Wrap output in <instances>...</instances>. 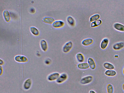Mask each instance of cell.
Instances as JSON below:
<instances>
[{"label":"cell","instance_id":"obj_1","mask_svg":"<svg viewBox=\"0 0 124 93\" xmlns=\"http://www.w3.org/2000/svg\"><path fill=\"white\" fill-rule=\"evenodd\" d=\"M73 46V43L71 41H69L67 42L63 46L62 50L65 53L69 52L72 49Z\"/></svg>","mask_w":124,"mask_h":93},{"label":"cell","instance_id":"obj_2","mask_svg":"<svg viewBox=\"0 0 124 93\" xmlns=\"http://www.w3.org/2000/svg\"><path fill=\"white\" fill-rule=\"evenodd\" d=\"M93 80V76L88 75L82 78L80 81V83L83 85H86L91 83Z\"/></svg>","mask_w":124,"mask_h":93},{"label":"cell","instance_id":"obj_3","mask_svg":"<svg viewBox=\"0 0 124 93\" xmlns=\"http://www.w3.org/2000/svg\"><path fill=\"white\" fill-rule=\"evenodd\" d=\"M68 78V75L66 73H62L56 81V82L58 84L63 83L67 80Z\"/></svg>","mask_w":124,"mask_h":93},{"label":"cell","instance_id":"obj_4","mask_svg":"<svg viewBox=\"0 0 124 93\" xmlns=\"http://www.w3.org/2000/svg\"><path fill=\"white\" fill-rule=\"evenodd\" d=\"M15 60L17 62L19 63H26L28 62V60L26 56L21 55H17L14 58Z\"/></svg>","mask_w":124,"mask_h":93},{"label":"cell","instance_id":"obj_5","mask_svg":"<svg viewBox=\"0 0 124 93\" xmlns=\"http://www.w3.org/2000/svg\"><path fill=\"white\" fill-rule=\"evenodd\" d=\"M59 73L54 72L49 74L47 77V80L49 81H56L60 75Z\"/></svg>","mask_w":124,"mask_h":93},{"label":"cell","instance_id":"obj_6","mask_svg":"<svg viewBox=\"0 0 124 93\" xmlns=\"http://www.w3.org/2000/svg\"><path fill=\"white\" fill-rule=\"evenodd\" d=\"M65 25L64 22L61 20H57L55 21L52 24L53 27L55 28H61L63 27Z\"/></svg>","mask_w":124,"mask_h":93},{"label":"cell","instance_id":"obj_7","mask_svg":"<svg viewBox=\"0 0 124 93\" xmlns=\"http://www.w3.org/2000/svg\"><path fill=\"white\" fill-rule=\"evenodd\" d=\"M32 81L30 78L26 79L24 82L23 84L24 88L26 90H28L31 87L32 85Z\"/></svg>","mask_w":124,"mask_h":93},{"label":"cell","instance_id":"obj_8","mask_svg":"<svg viewBox=\"0 0 124 93\" xmlns=\"http://www.w3.org/2000/svg\"><path fill=\"white\" fill-rule=\"evenodd\" d=\"M87 63L90 68L92 70H95L96 67V64L94 59L92 57H89L87 60Z\"/></svg>","mask_w":124,"mask_h":93},{"label":"cell","instance_id":"obj_9","mask_svg":"<svg viewBox=\"0 0 124 93\" xmlns=\"http://www.w3.org/2000/svg\"><path fill=\"white\" fill-rule=\"evenodd\" d=\"M124 47V43L123 42H120L117 43L113 46V49L115 50H119Z\"/></svg>","mask_w":124,"mask_h":93},{"label":"cell","instance_id":"obj_10","mask_svg":"<svg viewBox=\"0 0 124 93\" xmlns=\"http://www.w3.org/2000/svg\"><path fill=\"white\" fill-rule=\"evenodd\" d=\"M93 42L94 41L92 39L88 38L83 40L81 42V44L83 46H87L92 44Z\"/></svg>","mask_w":124,"mask_h":93},{"label":"cell","instance_id":"obj_11","mask_svg":"<svg viewBox=\"0 0 124 93\" xmlns=\"http://www.w3.org/2000/svg\"><path fill=\"white\" fill-rule=\"evenodd\" d=\"M109 40L108 38H105L102 41L100 44L101 48L103 50L105 49L109 43Z\"/></svg>","mask_w":124,"mask_h":93},{"label":"cell","instance_id":"obj_12","mask_svg":"<svg viewBox=\"0 0 124 93\" xmlns=\"http://www.w3.org/2000/svg\"><path fill=\"white\" fill-rule=\"evenodd\" d=\"M77 67L78 68L81 70H86L90 68L88 63L84 62L78 64Z\"/></svg>","mask_w":124,"mask_h":93},{"label":"cell","instance_id":"obj_13","mask_svg":"<svg viewBox=\"0 0 124 93\" xmlns=\"http://www.w3.org/2000/svg\"><path fill=\"white\" fill-rule=\"evenodd\" d=\"M114 28L116 30L121 32H124V25L121 23H116L113 25Z\"/></svg>","mask_w":124,"mask_h":93},{"label":"cell","instance_id":"obj_14","mask_svg":"<svg viewBox=\"0 0 124 93\" xmlns=\"http://www.w3.org/2000/svg\"><path fill=\"white\" fill-rule=\"evenodd\" d=\"M40 45L42 51L44 52L47 51L48 49V45L46 41L44 40H41L40 41Z\"/></svg>","mask_w":124,"mask_h":93},{"label":"cell","instance_id":"obj_15","mask_svg":"<svg viewBox=\"0 0 124 93\" xmlns=\"http://www.w3.org/2000/svg\"><path fill=\"white\" fill-rule=\"evenodd\" d=\"M76 57L77 60L80 63L83 62L85 60V57L84 55L81 53H77Z\"/></svg>","mask_w":124,"mask_h":93},{"label":"cell","instance_id":"obj_16","mask_svg":"<svg viewBox=\"0 0 124 93\" xmlns=\"http://www.w3.org/2000/svg\"><path fill=\"white\" fill-rule=\"evenodd\" d=\"M67 21L68 24L72 27H74L76 24L74 18L71 16H69L67 18Z\"/></svg>","mask_w":124,"mask_h":93},{"label":"cell","instance_id":"obj_17","mask_svg":"<svg viewBox=\"0 0 124 93\" xmlns=\"http://www.w3.org/2000/svg\"><path fill=\"white\" fill-rule=\"evenodd\" d=\"M105 74L109 77H114L117 74L116 72L114 70H107L104 72Z\"/></svg>","mask_w":124,"mask_h":93},{"label":"cell","instance_id":"obj_18","mask_svg":"<svg viewBox=\"0 0 124 93\" xmlns=\"http://www.w3.org/2000/svg\"><path fill=\"white\" fill-rule=\"evenodd\" d=\"M43 21L46 23L51 24L55 21V20L52 17H45L43 18Z\"/></svg>","mask_w":124,"mask_h":93},{"label":"cell","instance_id":"obj_19","mask_svg":"<svg viewBox=\"0 0 124 93\" xmlns=\"http://www.w3.org/2000/svg\"><path fill=\"white\" fill-rule=\"evenodd\" d=\"M104 67L107 70H114L115 67L112 64L108 62L104 63L103 64Z\"/></svg>","mask_w":124,"mask_h":93},{"label":"cell","instance_id":"obj_20","mask_svg":"<svg viewBox=\"0 0 124 93\" xmlns=\"http://www.w3.org/2000/svg\"><path fill=\"white\" fill-rule=\"evenodd\" d=\"M3 15L6 21L9 22L10 20V17L9 12L6 10H4L3 12Z\"/></svg>","mask_w":124,"mask_h":93},{"label":"cell","instance_id":"obj_21","mask_svg":"<svg viewBox=\"0 0 124 93\" xmlns=\"http://www.w3.org/2000/svg\"><path fill=\"white\" fill-rule=\"evenodd\" d=\"M102 20L99 19L91 22L90 24V26L91 28H95L100 25L102 24Z\"/></svg>","mask_w":124,"mask_h":93},{"label":"cell","instance_id":"obj_22","mask_svg":"<svg viewBox=\"0 0 124 93\" xmlns=\"http://www.w3.org/2000/svg\"><path fill=\"white\" fill-rule=\"evenodd\" d=\"M100 18V15L98 14H96L91 16L89 19L90 22H92L99 19Z\"/></svg>","mask_w":124,"mask_h":93},{"label":"cell","instance_id":"obj_23","mask_svg":"<svg viewBox=\"0 0 124 93\" xmlns=\"http://www.w3.org/2000/svg\"><path fill=\"white\" fill-rule=\"evenodd\" d=\"M30 31L31 33L35 36H38L39 32L38 30L35 27H32L30 28Z\"/></svg>","mask_w":124,"mask_h":93},{"label":"cell","instance_id":"obj_24","mask_svg":"<svg viewBox=\"0 0 124 93\" xmlns=\"http://www.w3.org/2000/svg\"><path fill=\"white\" fill-rule=\"evenodd\" d=\"M106 90L107 93H113L114 88L113 85L110 84H108L106 86Z\"/></svg>","mask_w":124,"mask_h":93},{"label":"cell","instance_id":"obj_25","mask_svg":"<svg viewBox=\"0 0 124 93\" xmlns=\"http://www.w3.org/2000/svg\"><path fill=\"white\" fill-rule=\"evenodd\" d=\"M45 64L46 65H49L50 63V61L49 60L47 59L45 60Z\"/></svg>","mask_w":124,"mask_h":93},{"label":"cell","instance_id":"obj_26","mask_svg":"<svg viewBox=\"0 0 124 93\" xmlns=\"http://www.w3.org/2000/svg\"><path fill=\"white\" fill-rule=\"evenodd\" d=\"M30 12L32 13H34L35 12V10L34 8H31L30 10Z\"/></svg>","mask_w":124,"mask_h":93},{"label":"cell","instance_id":"obj_27","mask_svg":"<svg viewBox=\"0 0 124 93\" xmlns=\"http://www.w3.org/2000/svg\"><path fill=\"white\" fill-rule=\"evenodd\" d=\"M0 65H2L4 64V61L1 59H0Z\"/></svg>","mask_w":124,"mask_h":93},{"label":"cell","instance_id":"obj_28","mask_svg":"<svg viewBox=\"0 0 124 93\" xmlns=\"http://www.w3.org/2000/svg\"><path fill=\"white\" fill-rule=\"evenodd\" d=\"M3 72V70L2 67L0 65V75H1Z\"/></svg>","mask_w":124,"mask_h":93},{"label":"cell","instance_id":"obj_29","mask_svg":"<svg viewBox=\"0 0 124 93\" xmlns=\"http://www.w3.org/2000/svg\"><path fill=\"white\" fill-rule=\"evenodd\" d=\"M89 93H96L94 91L91 90L90 91Z\"/></svg>","mask_w":124,"mask_h":93},{"label":"cell","instance_id":"obj_30","mask_svg":"<svg viewBox=\"0 0 124 93\" xmlns=\"http://www.w3.org/2000/svg\"><path fill=\"white\" fill-rule=\"evenodd\" d=\"M122 88L124 92V83L122 85Z\"/></svg>","mask_w":124,"mask_h":93},{"label":"cell","instance_id":"obj_31","mask_svg":"<svg viewBox=\"0 0 124 93\" xmlns=\"http://www.w3.org/2000/svg\"><path fill=\"white\" fill-rule=\"evenodd\" d=\"M114 57L116 58H117L118 57V56L117 55H115Z\"/></svg>","mask_w":124,"mask_h":93},{"label":"cell","instance_id":"obj_32","mask_svg":"<svg viewBox=\"0 0 124 93\" xmlns=\"http://www.w3.org/2000/svg\"><path fill=\"white\" fill-rule=\"evenodd\" d=\"M123 74L124 75V67L123 69Z\"/></svg>","mask_w":124,"mask_h":93}]
</instances>
